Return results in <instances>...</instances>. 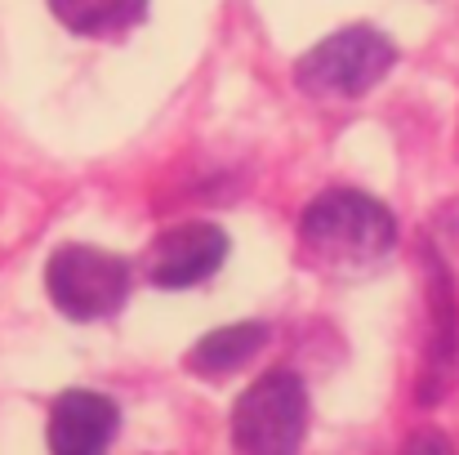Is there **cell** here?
<instances>
[{
	"label": "cell",
	"mask_w": 459,
	"mask_h": 455,
	"mask_svg": "<svg viewBox=\"0 0 459 455\" xmlns=\"http://www.w3.org/2000/svg\"><path fill=\"white\" fill-rule=\"evenodd\" d=\"M299 246L325 273H370L397 246V223L375 197L334 188L304 210Z\"/></svg>",
	"instance_id": "1"
},
{
	"label": "cell",
	"mask_w": 459,
	"mask_h": 455,
	"mask_svg": "<svg viewBox=\"0 0 459 455\" xmlns=\"http://www.w3.org/2000/svg\"><path fill=\"white\" fill-rule=\"evenodd\" d=\"M307 429V389L299 375L273 371L255 380L232 411L237 455H299Z\"/></svg>",
	"instance_id": "2"
},
{
	"label": "cell",
	"mask_w": 459,
	"mask_h": 455,
	"mask_svg": "<svg viewBox=\"0 0 459 455\" xmlns=\"http://www.w3.org/2000/svg\"><path fill=\"white\" fill-rule=\"evenodd\" d=\"M397 49L375 27H343L299 58V85L316 99H357L379 85Z\"/></svg>",
	"instance_id": "3"
},
{
	"label": "cell",
	"mask_w": 459,
	"mask_h": 455,
	"mask_svg": "<svg viewBox=\"0 0 459 455\" xmlns=\"http://www.w3.org/2000/svg\"><path fill=\"white\" fill-rule=\"evenodd\" d=\"M45 286L72 321H99L130 300V264L99 246H63L45 268Z\"/></svg>",
	"instance_id": "4"
},
{
	"label": "cell",
	"mask_w": 459,
	"mask_h": 455,
	"mask_svg": "<svg viewBox=\"0 0 459 455\" xmlns=\"http://www.w3.org/2000/svg\"><path fill=\"white\" fill-rule=\"evenodd\" d=\"M228 259V237L214 223H178L152 246V282L160 291H187L214 277Z\"/></svg>",
	"instance_id": "5"
},
{
	"label": "cell",
	"mask_w": 459,
	"mask_h": 455,
	"mask_svg": "<svg viewBox=\"0 0 459 455\" xmlns=\"http://www.w3.org/2000/svg\"><path fill=\"white\" fill-rule=\"evenodd\" d=\"M121 411L112 398L72 389L49 411V451L54 455H108L117 438Z\"/></svg>",
	"instance_id": "6"
},
{
	"label": "cell",
	"mask_w": 459,
	"mask_h": 455,
	"mask_svg": "<svg viewBox=\"0 0 459 455\" xmlns=\"http://www.w3.org/2000/svg\"><path fill=\"white\" fill-rule=\"evenodd\" d=\"M264 339H268V326H264V321L223 326V330L205 335V339L192 348L187 366H192L196 375H228V371L246 366V362H250V357L264 348Z\"/></svg>",
	"instance_id": "7"
},
{
	"label": "cell",
	"mask_w": 459,
	"mask_h": 455,
	"mask_svg": "<svg viewBox=\"0 0 459 455\" xmlns=\"http://www.w3.org/2000/svg\"><path fill=\"white\" fill-rule=\"evenodd\" d=\"M49 9L76 36H117L143 18L148 0H49Z\"/></svg>",
	"instance_id": "8"
},
{
	"label": "cell",
	"mask_w": 459,
	"mask_h": 455,
	"mask_svg": "<svg viewBox=\"0 0 459 455\" xmlns=\"http://www.w3.org/2000/svg\"><path fill=\"white\" fill-rule=\"evenodd\" d=\"M397 455H455V451H451V442L442 433H415Z\"/></svg>",
	"instance_id": "9"
}]
</instances>
